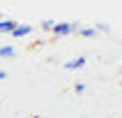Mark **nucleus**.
I'll use <instances>...</instances> for the list:
<instances>
[{
	"mask_svg": "<svg viewBox=\"0 0 122 118\" xmlns=\"http://www.w3.org/2000/svg\"><path fill=\"white\" fill-rule=\"evenodd\" d=\"M32 30H35V28L30 26V23H21V26H16V28L12 30V37H16V39H21V37H28V35L32 33Z\"/></svg>",
	"mask_w": 122,
	"mask_h": 118,
	"instance_id": "f257e3e1",
	"label": "nucleus"
},
{
	"mask_svg": "<svg viewBox=\"0 0 122 118\" xmlns=\"http://www.w3.org/2000/svg\"><path fill=\"white\" fill-rule=\"evenodd\" d=\"M51 30H53L55 35H69V33L76 30V23H55Z\"/></svg>",
	"mask_w": 122,
	"mask_h": 118,
	"instance_id": "f03ea898",
	"label": "nucleus"
},
{
	"mask_svg": "<svg viewBox=\"0 0 122 118\" xmlns=\"http://www.w3.org/2000/svg\"><path fill=\"white\" fill-rule=\"evenodd\" d=\"M83 65H85V56H78V58H74V60L65 62V69H81Z\"/></svg>",
	"mask_w": 122,
	"mask_h": 118,
	"instance_id": "7ed1b4c3",
	"label": "nucleus"
},
{
	"mask_svg": "<svg viewBox=\"0 0 122 118\" xmlns=\"http://www.w3.org/2000/svg\"><path fill=\"white\" fill-rule=\"evenodd\" d=\"M16 26H19V23H16L14 19H2L0 21V33H12Z\"/></svg>",
	"mask_w": 122,
	"mask_h": 118,
	"instance_id": "20e7f679",
	"label": "nucleus"
},
{
	"mask_svg": "<svg viewBox=\"0 0 122 118\" xmlns=\"http://www.w3.org/2000/svg\"><path fill=\"white\" fill-rule=\"evenodd\" d=\"M14 56H16L14 46H0V58H14Z\"/></svg>",
	"mask_w": 122,
	"mask_h": 118,
	"instance_id": "39448f33",
	"label": "nucleus"
},
{
	"mask_svg": "<svg viewBox=\"0 0 122 118\" xmlns=\"http://www.w3.org/2000/svg\"><path fill=\"white\" fill-rule=\"evenodd\" d=\"M78 33H81L83 37H95V35H97V33H95V28H83V30H78Z\"/></svg>",
	"mask_w": 122,
	"mask_h": 118,
	"instance_id": "423d86ee",
	"label": "nucleus"
},
{
	"mask_svg": "<svg viewBox=\"0 0 122 118\" xmlns=\"http://www.w3.org/2000/svg\"><path fill=\"white\" fill-rule=\"evenodd\" d=\"M108 30H111V28L106 26V23H99V26L95 28V33H108Z\"/></svg>",
	"mask_w": 122,
	"mask_h": 118,
	"instance_id": "0eeeda50",
	"label": "nucleus"
},
{
	"mask_svg": "<svg viewBox=\"0 0 122 118\" xmlns=\"http://www.w3.org/2000/svg\"><path fill=\"white\" fill-rule=\"evenodd\" d=\"M55 26V21H51V19H46V21H41V28H46V30H51V28Z\"/></svg>",
	"mask_w": 122,
	"mask_h": 118,
	"instance_id": "6e6552de",
	"label": "nucleus"
},
{
	"mask_svg": "<svg viewBox=\"0 0 122 118\" xmlns=\"http://www.w3.org/2000/svg\"><path fill=\"white\" fill-rule=\"evenodd\" d=\"M5 79H7V72H5V69H0V81H5Z\"/></svg>",
	"mask_w": 122,
	"mask_h": 118,
	"instance_id": "1a4fd4ad",
	"label": "nucleus"
}]
</instances>
